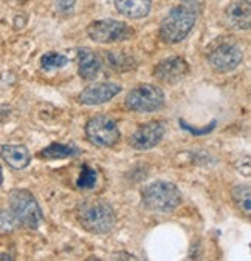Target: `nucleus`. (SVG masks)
Listing matches in <instances>:
<instances>
[{
	"label": "nucleus",
	"instance_id": "23",
	"mask_svg": "<svg viewBox=\"0 0 251 261\" xmlns=\"http://www.w3.org/2000/svg\"><path fill=\"white\" fill-rule=\"evenodd\" d=\"M75 2H76V0H58V2H56V8L61 13H67V11H70L73 8Z\"/></svg>",
	"mask_w": 251,
	"mask_h": 261
},
{
	"label": "nucleus",
	"instance_id": "15",
	"mask_svg": "<svg viewBox=\"0 0 251 261\" xmlns=\"http://www.w3.org/2000/svg\"><path fill=\"white\" fill-rule=\"evenodd\" d=\"M150 0H115L120 14L129 19H143L150 11Z\"/></svg>",
	"mask_w": 251,
	"mask_h": 261
},
{
	"label": "nucleus",
	"instance_id": "6",
	"mask_svg": "<svg viewBox=\"0 0 251 261\" xmlns=\"http://www.w3.org/2000/svg\"><path fill=\"white\" fill-rule=\"evenodd\" d=\"M85 136L87 141L96 147H113L120 141V128L118 124L104 115H98L88 119L85 124Z\"/></svg>",
	"mask_w": 251,
	"mask_h": 261
},
{
	"label": "nucleus",
	"instance_id": "11",
	"mask_svg": "<svg viewBox=\"0 0 251 261\" xmlns=\"http://www.w3.org/2000/svg\"><path fill=\"white\" fill-rule=\"evenodd\" d=\"M188 73H189L188 62L183 58H178V56L162 61L154 70V76L158 81H162L165 84H171V85L178 84L180 81H183L188 76Z\"/></svg>",
	"mask_w": 251,
	"mask_h": 261
},
{
	"label": "nucleus",
	"instance_id": "26",
	"mask_svg": "<svg viewBox=\"0 0 251 261\" xmlns=\"http://www.w3.org/2000/svg\"><path fill=\"white\" fill-rule=\"evenodd\" d=\"M4 182V173H2V167H0V186Z\"/></svg>",
	"mask_w": 251,
	"mask_h": 261
},
{
	"label": "nucleus",
	"instance_id": "12",
	"mask_svg": "<svg viewBox=\"0 0 251 261\" xmlns=\"http://www.w3.org/2000/svg\"><path fill=\"white\" fill-rule=\"evenodd\" d=\"M225 19L230 27L246 31L251 25V5L248 0H237L226 7L225 10Z\"/></svg>",
	"mask_w": 251,
	"mask_h": 261
},
{
	"label": "nucleus",
	"instance_id": "3",
	"mask_svg": "<svg viewBox=\"0 0 251 261\" xmlns=\"http://www.w3.org/2000/svg\"><path fill=\"white\" fill-rule=\"evenodd\" d=\"M143 204L155 212H172L181 204L178 187L169 181H155L143 189Z\"/></svg>",
	"mask_w": 251,
	"mask_h": 261
},
{
	"label": "nucleus",
	"instance_id": "27",
	"mask_svg": "<svg viewBox=\"0 0 251 261\" xmlns=\"http://www.w3.org/2000/svg\"><path fill=\"white\" fill-rule=\"evenodd\" d=\"M181 2H191V0H181Z\"/></svg>",
	"mask_w": 251,
	"mask_h": 261
},
{
	"label": "nucleus",
	"instance_id": "7",
	"mask_svg": "<svg viewBox=\"0 0 251 261\" xmlns=\"http://www.w3.org/2000/svg\"><path fill=\"white\" fill-rule=\"evenodd\" d=\"M88 37L96 43H117L130 39L135 31L124 22L118 20H96L87 27Z\"/></svg>",
	"mask_w": 251,
	"mask_h": 261
},
{
	"label": "nucleus",
	"instance_id": "20",
	"mask_svg": "<svg viewBox=\"0 0 251 261\" xmlns=\"http://www.w3.org/2000/svg\"><path fill=\"white\" fill-rule=\"evenodd\" d=\"M96 181H98V172L84 164L82 169H81V173H79V178L76 181V186L78 189H82V190H88V189H93L96 186Z\"/></svg>",
	"mask_w": 251,
	"mask_h": 261
},
{
	"label": "nucleus",
	"instance_id": "1",
	"mask_svg": "<svg viewBox=\"0 0 251 261\" xmlns=\"http://www.w3.org/2000/svg\"><path fill=\"white\" fill-rule=\"evenodd\" d=\"M197 16L198 8L194 4V0L183 2L181 5L172 8L160 25V37L163 42L178 43L185 40L194 28Z\"/></svg>",
	"mask_w": 251,
	"mask_h": 261
},
{
	"label": "nucleus",
	"instance_id": "21",
	"mask_svg": "<svg viewBox=\"0 0 251 261\" xmlns=\"http://www.w3.org/2000/svg\"><path fill=\"white\" fill-rule=\"evenodd\" d=\"M17 227H19V223L11 212L0 211V230L2 232H13Z\"/></svg>",
	"mask_w": 251,
	"mask_h": 261
},
{
	"label": "nucleus",
	"instance_id": "8",
	"mask_svg": "<svg viewBox=\"0 0 251 261\" xmlns=\"http://www.w3.org/2000/svg\"><path fill=\"white\" fill-rule=\"evenodd\" d=\"M208 61L216 71L230 73L243 61V51L233 42H222L210 51Z\"/></svg>",
	"mask_w": 251,
	"mask_h": 261
},
{
	"label": "nucleus",
	"instance_id": "16",
	"mask_svg": "<svg viewBox=\"0 0 251 261\" xmlns=\"http://www.w3.org/2000/svg\"><path fill=\"white\" fill-rule=\"evenodd\" d=\"M81 154V150L73 144H61V142H52L47 148L40 150L37 153L42 160H65L72 156Z\"/></svg>",
	"mask_w": 251,
	"mask_h": 261
},
{
	"label": "nucleus",
	"instance_id": "5",
	"mask_svg": "<svg viewBox=\"0 0 251 261\" xmlns=\"http://www.w3.org/2000/svg\"><path fill=\"white\" fill-rule=\"evenodd\" d=\"M126 109L138 113H152L163 107L165 93L160 87L152 84H143L132 88L126 96Z\"/></svg>",
	"mask_w": 251,
	"mask_h": 261
},
{
	"label": "nucleus",
	"instance_id": "10",
	"mask_svg": "<svg viewBox=\"0 0 251 261\" xmlns=\"http://www.w3.org/2000/svg\"><path fill=\"white\" fill-rule=\"evenodd\" d=\"M118 93H121V85L115 82H96L81 91L79 100L84 106H99L112 100Z\"/></svg>",
	"mask_w": 251,
	"mask_h": 261
},
{
	"label": "nucleus",
	"instance_id": "17",
	"mask_svg": "<svg viewBox=\"0 0 251 261\" xmlns=\"http://www.w3.org/2000/svg\"><path fill=\"white\" fill-rule=\"evenodd\" d=\"M104 61H106L107 67L117 73L130 71V70H135V67H136L135 59L124 53H107Z\"/></svg>",
	"mask_w": 251,
	"mask_h": 261
},
{
	"label": "nucleus",
	"instance_id": "14",
	"mask_svg": "<svg viewBox=\"0 0 251 261\" xmlns=\"http://www.w3.org/2000/svg\"><path fill=\"white\" fill-rule=\"evenodd\" d=\"M0 156L4 158V161L16 169V170H22L25 167H28V164L31 163V154L30 150L25 145H4L2 150H0Z\"/></svg>",
	"mask_w": 251,
	"mask_h": 261
},
{
	"label": "nucleus",
	"instance_id": "19",
	"mask_svg": "<svg viewBox=\"0 0 251 261\" xmlns=\"http://www.w3.org/2000/svg\"><path fill=\"white\" fill-rule=\"evenodd\" d=\"M69 64V59L61 55V53H47L40 58V67L45 71H52V70H59Z\"/></svg>",
	"mask_w": 251,
	"mask_h": 261
},
{
	"label": "nucleus",
	"instance_id": "24",
	"mask_svg": "<svg viewBox=\"0 0 251 261\" xmlns=\"http://www.w3.org/2000/svg\"><path fill=\"white\" fill-rule=\"evenodd\" d=\"M11 115V107L8 103H0V124H4Z\"/></svg>",
	"mask_w": 251,
	"mask_h": 261
},
{
	"label": "nucleus",
	"instance_id": "9",
	"mask_svg": "<svg viewBox=\"0 0 251 261\" xmlns=\"http://www.w3.org/2000/svg\"><path fill=\"white\" fill-rule=\"evenodd\" d=\"M165 136V125L158 121H150L140 125L129 139V144L135 150H150L157 147Z\"/></svg>",
	"mask_w": 251,
	"mask_h": 261
},
{
	"label": "nucleus",
	"instance_id": "2",
	"mask_svg": "<svg viewBox=\"0 0 251 261\" xmlns=\"http://www.w3.org/2000/svg\"><path fill=\"white\" fill-rule=\"evenodd\" d=\"M76 218L82 229L90 233L101 235L110 232L117 224L113 208L103 201H84L76 208Z\"/></svg>",
	"mask_w": 251,
	"mask_h": 261
},
{
	"label": "nucleus",
	"instance_id": "4",
	"mask_svg": "<svg viewBox=\"0 0 251 261\" xmlns=\"http://www.w3.org/2000/svg\"><path fill=\"white\" fill-rule=\"evenodd\" d=\"M10 212L14 215L19 226L27 229H37L43 220L36 198L25 189H16L10 193Z\"/></svg>",
	"mask_w": 251,
	"mask_h": 261
},
{
	"label": "nucleus",
	"instance_id": "22",
	"mask_svg": "<svg viewBox=\"0 0 251 261\" xmlns=\"http://www.w3.org/2000/svg\"><path fill=\"white\" fill-rule=\"evenodd\" d=\"M216 125H217V122L216 121H213L208 127H205V128H202V130H197V128H194V127H191L186 121H183V119H180V127L181 128H185L186 132H189V133H192V135H207V133H210L213 128H216Z\"/></svg>",
	"mask_w": 251,
	"mask_h": 261
},
{
	"label": "nucleus",
	"instance_id": "25",
	"mask_svg": "<svg viewBox=\"0 0 251 261\" xmlns=\"http://www.w3.org/2000/svg\"><path fill=\"white\" fill-rule=\"evenodd\" d=\"M0 259H4V261H13L14 258L8 253H0Z\"/></svg>",
	"mask_w": 251,
	"mask_h": 261
},
{
	"label": "nucleus",
	"instance_id": "13",
	"mask_svg": "<svg viewBox=\"0 0 251 261\" xmlns=\"http://www.w3.org/2000/svg\"><path fill=\"white\" fill-rule=\"evenodd\" d=\"M101 59L92 51L90 48H79L78 49V73L82 79L92 81L98 76L101 70Z\"/></svg>",
	"mask_w": 251,
	"mask_h": 261
},
{
	"label": "nucleus",
	"instance_id": "18",
	"mask_svg": "<svg viewBox=\"0 0 251 261\" xmlns=\"http://www.w3.org/2000/svg\"><path fill=\"white\" fill-rule=\"evenodd\" d=\"M233 199L245 215H249V212H251V189H249V184L236 186L233 189Z\"/></svg>",
	"mask_w": 251,
	"mask_h": 261
}]
</instances>
